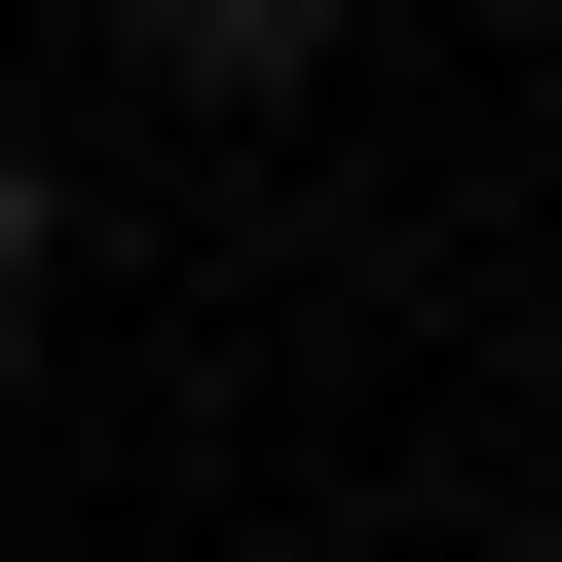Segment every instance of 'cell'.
<instances>
[{"mask_svg": "<svg viewBox=\"0 0 562 562\" xmlns=\"http://www.w3.org/2000/svg\"><path fill=\"white\" fill-rule=\"evenodd\" d=\"M38 301H76V150L0 113V338H38Z\"/></svg>", "mask_w": 562, "mask_h": 562, "instance_id": "cell-2", "label": "cell"}, {"mask_svg": "<svg viewBox=\"0 0 562 562\" xmlns=\"http://www.w3.org/2000/svg\"><path fill=\"white\" fill-rule=\"evenodd\" d=\"M113 38H150V113H301V76L375 38V0H113Z\"/></svg>", "mask_w": 562, "mask_h": 562, "instance_id": "cell-1", "label": "cell"}]
</instances>
